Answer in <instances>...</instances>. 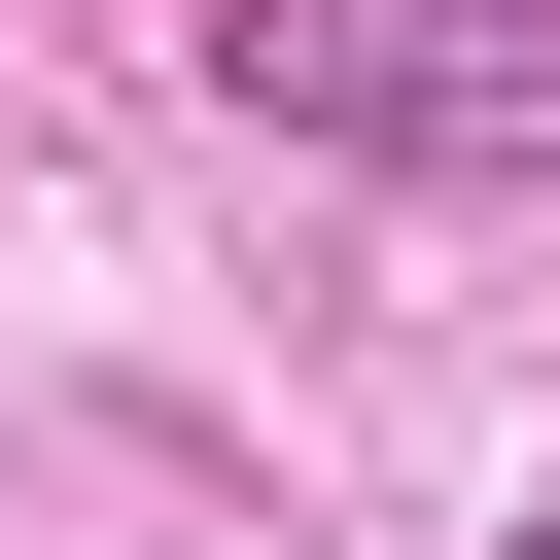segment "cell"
I'll return each instance as SVG.
<instances>
[{
	"instance_id": "obj_1",
	"label": "cell",
	"mask_w": 560,
	"mask_h": 560,
	"mask_svg": "<svg viewBox=\"0 0 560 560\" xmlns=\"http://www.w3.org/2000/svg\"><path fill=\"white\" fill-rule=\"evenodd\" d=\"M210 105L350 175H560V0H210Z\"/></svg>"
},
{
	"instance_id": "obj_2",
	"label": "cell",
	"mask_w": 560,
	"mask_h": 560,
	"mask_svg": "<svg viewBox=\"0 0 560 560\" xmlns=\"http://www.w3.org/2000/svg\"><path fill=\"white\" fill-rule=\"evenodd\" d=\"M525 560H560V525H525Z\"/></svg>"
}]
</instances>
